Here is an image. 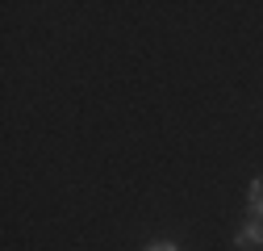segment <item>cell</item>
Masks as SVG:
<instances>
[{
	"label": "cell",
	"mask_w": 263,
	"mask_h": 251,
	"mask_svg": "<svg viewBox=\"0 0 263 251\" xmlns=\"http://www.w3.org/2000/svg\"><path fill=\"white\" fill-rule=\"evenodd\" d=\"M234 247H238V251H259V247H263V222L251 218V222L234 235Z\"/></svg>",
	"instance_id": "6da1fadb"
},
{
	"label": "cell",
	"mask_w": 263,
	"mask_h": 251,
	"mask_svg": "<svg viewBox=\"0 0 263 251\" xmlns=\"http://www.w3.org/2000/svg\"><path fill=\"white\" fill-rule=\"evenodd\" d=\"M247 213L255 218V222H263V176L251 180V193H247Z\"/></svg>",
	"instance_id": "7a4b0ae2"
},
{
	"label": "cell",
	"mask_w": 263,
	"mask_h": 251,
	"mask_svg": "<svg viewBox=\"0 0 263 251\" xmlns=\"http://www.w3.org/2000/svg\"><path fill=\"white\" fill-rule=\"evenodd\" d=\"M146 251H180V247H176V243H167V239H163V243H151Z\"/></svg>",
	"instance_id": "3957f363"
}]
</instances>
